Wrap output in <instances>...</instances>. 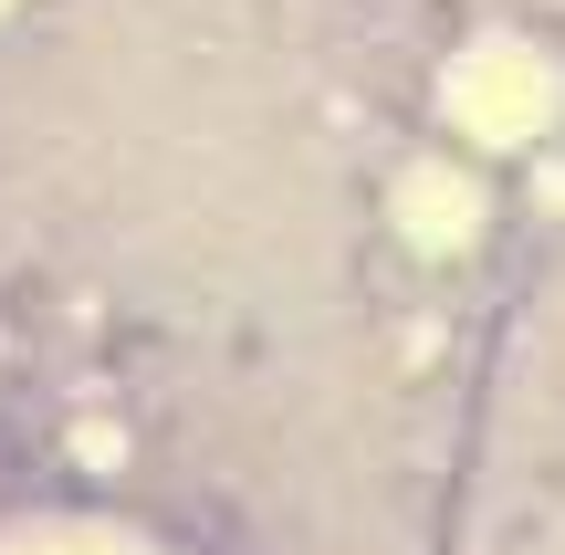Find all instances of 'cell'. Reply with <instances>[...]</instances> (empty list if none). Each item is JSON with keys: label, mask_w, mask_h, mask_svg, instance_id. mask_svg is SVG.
<instances>
[{"label": "cell", "mask_w": 565, "mask_h": 555, "mask_svg": "<svg viewBox=\"0 0 565 555\" xmlns=\"http://www.w3.org/2000/svg\"><path fill=\"white\" fill-rule=\"evenodd\" d=\"M0 555H147V545H116V535H84V524H42V535L0 545Z\"/></svg>", "instance_id": "obj_1"}]
</instances>
